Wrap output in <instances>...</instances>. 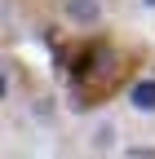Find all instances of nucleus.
Wrapping results in <instances>:
<instances>
[{
    "instance_id": "obj_1",
    "label": "nucleus",
    "mask_w": 155,
    "mask_h": 159,
    "mask_svg": "<svg viewBox=\"0 0 155 159\" xmlns=\"http://www.w3.org/2000/svg\"><path fill=\"white\" fill-rule=\"evenodd\" d=\"M53 62L67 80V97L75 111H102L106 102L124 97V89L138 80V53L129 44L111 35H80L71 44H58L53 49Z\"/></svg>"
},
{
    "instance_id": "obj_5",
    "label": "nucleus",
    "mask_w": 155,
    "mask_h": 159,
    "mask_svg": "<svg viewBox=\"0 0 155 159\" xmlns=\"http://www.w3.org/2000/svg\"><path fill=\"white\" fill-rule=\"evenodd\" d=\"M138 5H142V9H146V13H155V0H138Z\"/></svg>"
},
{
    "instance_id": "obj_2",
    "label": "nucleus",
    "mask_w": 155,
    "mask_h": 159,
    "mask_svg": "<svg viewBox=\"0 0 155 159\" xmlns=\"http://www.w3.org/2000/svg\"><path fill=\"white\" fill-rule=\"evenodd\" d=\"M62 18L80 35H93L106 27V0H62Z\"/></svg>"
},
{
    "instance_id": "obj_3",
    "label": "nucleus",
    "mask_w": 155,
    "mask_h": 159,
    "mask_svg": "<svg viewBox=\"0 0 155 159\" xmlns=\"http://www.w3.org/2000/svg\"><path fill=\"white\" fill-rule=\"evenodd\" d=\"M124 111L138 119H155V71H138V80L124 89Z\"/></svg>"
},
{
    "instance_id": "obj_4",
    "label": "nucleus",
    "mask_w": 155,
    "mask_h": 159,
    "mask_svg": "<svg viewBox=\"0 0 155 159\" xmlns=\"http://www.w3.org/2000/svg\"><path fill=\"white\" fill-rule=\"evenodd\" d=\"M84 146L93 155H115V150H124V137H120V119L115 115H102V119H93L89 133H84Z\"/></svg>"
}]
</instances>
